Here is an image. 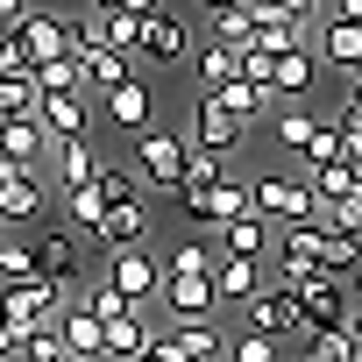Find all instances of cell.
I'll return each instance as SVG.
<instances>
[{"instance_id":"1","label":"cell","mask_w":362,"mask_h":362,"mask_svg":"<svg viewBox=\"0 0 362 362\" xmlns=\"http://www.w3.org/2000/svg\"><path fill=\"white\" fill-rule=\"evenodd\" d=\"M128 163L142 170V185H156V192H177L185 185V163H192V135H177V128H142V135H128Z\"/></svg>"},{"instance_id":"2","label":"cell","mask_w":362,"mask_h":362,"mask_svg":"<svg viewBox=\"0 0 362 362\" xmlns=\"http://www.w3.org/2000/svg\"><path fill=\"white\" fill-rule=\"evenodd\" d=\"M86 284H50V277H29V284H0V320H8L15 334H36L50 327L64 305H78Z\"/></svg>"},{"instance_id":"3","label":"cell","mask_w":362,"mask_h":362,"mask_svg":"<svg viewBox=\"0 0 362 362\" xmlns=\"http://www.w3.org/2000/svg\"><path fill=\"white\" fill-rule=\"evenodd\" d=\"M242 327L270 334L284 355H298V348H305V334H313V327H305V305H298V291H291V284H263V291L242 305Z\"/></svg>"},{"instance_id":"4","label":"cell","mask_w":362,"mask_h":362,"mask_svg":"<svg viewBox=\"0 0 362 362\" xmlns=\"http://www.w3.org/2000/svg\"><path fill=\"white\" fill-rule=\"evenodd\" d=\"M199 43H192V22L177 15V8H156V15H142V36H135V64H156V71H170V64H185Z\"/></svg>"},{"instance_id":"5","label":"cell","mask_w":362,"mask_h":362,"mask_svg":"<svg viewBox=\"0 0 362 362\" xmlns=\"http://www.w3.org/2000/svg\"><path fill=\"white\" fill-rule=\"evenodd\" d=\"M50 206H57V185H50V170H22L8 192H0V235H36L43 221H50Z\"/></svg>"},{"instance_id":"6","label":"cell","mask_w":362,"mask_h":362,"mask_svg":"<svg viewBox=\"0 0 362 362\" xmlns=\"http://www.w3.org/2000/svg\"><path fill=\"white\" fill-rule=\"evenodd\" d=\"M249 199H256V214H263L270 228H305V221H320V199H313L305 177H256Z\"/></svg>"},{"instance_id":"7","label":"cell","mask_w":362,"mask_h":362,"mask_svg":"<svg viewBox=\"0 0 362 362\" xmlns=\"http://www.w3.org/2000/svg\"><path fill=\"white\" fill-rule=\"evenodd\" d=\"M100 277H107L128 305H156V298H163V263L149 256V242H142V249H114V256L100 263Z\"/></svg>"},{"instance_id":"8","label":"cell","mask_w":362,"mask_h":362,"mask_svg":"<svg viewBox=\"0 0 362 362\" xmlns=\"http://www.w3.org/2000/svg\"><path fill=\"white\" fill-rule=\"evenodd\" d=\"M29 242H36V263H43L50 284H78V270H86V235H78L71 221H43Z\"/></svg>"},{"instance_id":"9","label":"cell","mask_w":362,"mask_h":362,"mask_svg":"<svg viewBox=\"0 0 362 362\" xmlns=\"http://www.w3.org/2000/svg\"><path fill=\"white\" fill-rule=\"evenodd\" d=\"M185 135H192V149H214V156H235L242 142H249V121L242 114H228L221 100H192V121H185Z\"/></svg>"},{"instance_id":"10","label":"cell","mask_w":362,"mask_h":362,"mask_svg":"<svg viewBox=\"0 0 362 362\" xmlns=\"http://www.w3.org/2000/svg\"><path fill=\"white\" fill-rule=\"evenodd\" d=\"M320 256H327V228L320 221H305V228H277V284H298V277H313L320 270Z\"/></svg>"},{"instance_id":"11","label":"cell","mask_w":362,"mask_h":362,"mask_svg":"<svg viewBox=\"0 0 362 362\" xmlns=\"http://www.w3.org/2000/svg\"><path fill=\"white\" fill-rule=\"evenodd\" d=\"M291 291H298V305H305V327H341V320H348V277L313 270V277H298Z\"/></svg>"},{"instance_id":"12","label":"cell","mask_w":362,"mask_h":362,"mask_svg":"<svg viewBox=\"0 0 362 362\" xmlns=\"http://www.w3.org/2000/svg\"><path fill=\"white\" fill-rule=\"evenodd\" d=\"M163 320H221V298H214V277H163V298H156Z\"/></svg>"},{"instance_id":"13","label":"cell","mask_w":362,"mask_h":362,"mask_svg":"<svg viewBox=\"0 0 362 362\" xmlns=\"http://www.w3.org/2000/svg\"><path fill=\"white\" fill-rule=\"evenodd\" d=\"M15 36H22L29 64H50V57H71V29H64V15H50V8H29V15L15 22Z\"/></svg>"},{"instance_id":"14","label":"cell","mask_w":362,"mask_h":362,"mask_svg":"<svg viewBox=\"0 0 362 362\" xmlns=\"http://www.w3.org/2000/svg\"><path fill=\"white\" fill-rule=\"evenodd\" d=\"M214 249H221V256H249V263H270V256H277V228H270L263 214H242V221L214 228Z\"/></svg>"},{"instance_id":"15","label":"cell","mask_w":362,"mask_h":362,"mask_svg":"<svg viewBox=\"0 0 362 362\" xmlns=\"http://www.w3.org/2000/svg\"><path fill=\"white\" fill-rule=\"evenodd\" d=\"M263 284H270V263H249V256H214V298H221V305H235V313H242Z\"/></svg>"},{"instance_id":"16","label":"cell","mask_w":362,"mask_h":362,"mask_svg":"<svg viewBox=\"0 0 362 362\" xmlns=\"http://www.w3.org/2000/svg\"><path fill=\"white\" fill-rule=\"evenodd\" d=\"M43 170H50V185H57V199H64V192H86L93 177H100V149H93V135H86V142H57Z\"/></svg>"},{"instance_id":"17","label":"cell","mask_w":362,"mask_h":362,"mask_svg":"<svg viewBox=\"0 0 362 362\" xmlns=\"http://www.w3.org/2000/svg\"><path fill=\"white\" fill-rule=\"evenodd\" d=\"M100 114H107L114 128H128V135H142V128H156V93H149L142 78H128V86H114V93H100Z\"/></svg>"},{"instance_id":"18","label":"cell","mask_w":362,"mask_h":362,"mask_svg":"<svg viewBox=\"0 0 362 362\" xmlns=\"http://www.w3.org/2000/svg\"><path fill=\"white\" fill-rule=\"evenodd\" d=\"M43 128H50V142H86V128H93V93H43Z\"/></svg>"},{"instance_id":"19","label":"cell","mask_w":362,"mask_h":362,"mask_svg":"<svg viewBox=\"0 0 362 362\" xmlns=\"http://www.w3.org/2000/svg\"><path fill=\"white\" fill-rule=\"evenodd\" d=\"M0 149H8L15 163H29V170H43L50 163V128H43V114H15V121H0Z\"/></svg>"},{"instance_id":"20","label":"cell","mask_w":362,"mask_h":362,"mask_svg":"<svg viewBox=\"0 0 362 362\" xmlns=\"http://www.w3.org/2000/svg\"><path fill=\"white\" fill-rule=\"evenodd\" d=\"M163 327L185 348V362H228V327L221 320H163Z\"/></svg>"},{"instance_id":"21","label":"cell","mask_w":362,"mask_h":362,"mask_svg":"<svg viewBox=\"0 0 362 362\" xmlns=\"http://www.w3.org/2000/svg\"><path fill=\"white\" fill-rule=\"evenodd\" d=\"M93 242H100V256H114V249H142V242H149V206H107Z\"/></svg>"},{"instance_id":"22","label":"cell","mask_w":362,"mask_h":362,"mask_svg":"<svg viewBox=\"0 0 362 362\" xmlns=\"http://www.w3.org/2000/svg\"><path fill=\"white\" fill-rule=\"evenodd\" d=\"M313 50H320V64H327V71H355V64H362V22H341V15H327Z\"/></svg>"},{"instance_id":"23","label":"cell","mask_w":362,"mask_h":362,"mask_svg":"<svg viewBox=\"0 0 362 362\" xmlns=\"http://www.w3.org/2000/svg\"><path fill=\"white\" fill-rule=\"evenodd\" d=\"M313 86H320V50H291V57H277V71H270V93H277V107L305 100Z\"/></svg>"},{"instance_id":"24","label":"cell","mask_w":362,"mask_h":362,"mask_svg":"<svg viewBox=\"0 0 362 362\" xmlns=\"http://www.w3.org/2000/svg\"><path fill=\"white\" fill-rule=\"evenodd\" d=\"M57 327H64V348H71V355L107 362V320H93L86 305H64V313H57Z\"/></svg>"},{"instance_id":"25","label":"cell","mask_w":362,"mask_h":362,"mask_svg":"<svg viewBox=\"0 0 362 362\" xmlns=\"http://www.w3.org/2000/svg\"><path fill=\"white\" fill-rule=\"evenodd\" d=\"M192 71H199V93H221V86H235L242 78V50H228V43H199L192 50Z\"/></svg>"},{"instance_id":"26","label":"cell","mask_w":362,"mask_h":362,"mask_svg":"<svg viewBox=\"0 0 362 362\" xmlns=\"http://www.w3.org/2000/svg\"><path fill=\"white\" fill-rule=\"evenodd\" d=\"M320 121H327V114H313L305 100H291V107H277V114H270V142H277V149H298V156H305V142L320 135Z\"/></svg>"},{"instance_id":"27","label":"cell","mask_w":362,"mask_h":362,"mask_svg":"<svg viewBox=\"0 0 362 362\" xmlns=\"http://www.w3.org/2000/svg\"><path fill=\"white\" fill-rule=\"evenodd\" d=\"M206 100H221V107H228V114H242L249 128L277 114V93H270V86H249V78H235V86H221V93H206Z\"/></svg>"},{"instance_id":"28","label":"cell","mask_w":362,"mask_h":362,"mask_svg":"<svg viewBox=\"0 0 362 362\" xmlns=\"http://www.w3.org/2000/svg\"><path fill=\"white\" fill-rule=\"evenodd\" d=\"M305 185H313V199H320V206H334V199L362 192V170H355L348 156H334V163H313V170H305Z\"/></svg>"},{"instance_id":"29","label":"cell","mask_w":362,"mask_h":362,"mask_svg":"<svg viewBox=\"0 0 362 362\" xmlns=\"http://www.w3.org/2000/svg\"><path fill=\"white\" fill-rule=\"evenodd\" d=\"M78 64H86V93H114V86L135 78V57L128 50H86Z\"/></svg>"},{"instance_id":"30","label":"cell","mask_w":362,"mask_h":362,"mask_svg":"<svg viewBox=\"0 0 362 362\" xmlns=\"http://www.w3.org/2000/svg\"><path fill=\"white\" fill-rule=\"evenodd\" d=\"M149 341H156L149 313H128V320H107V362H135V355H142Z\"/></svg>"},{"instance_id":"31","label":"cell","mask_w":362,"mask_h":362,"mask_svg":"<svg viewBox=\"0 0 362 362\" xmlns=\"http://www.w3.org/2000/svg\"><path fill=\"white\" fill-rule=\"evenodd\" d=\"M93 192H100V206H142V170L135 163H100Z\"/></svg>"},{"instance_id":"32","label":"cell","mask_w":362,"mask_h":362,"mask_svg":"<svg viewBox=\"0 0 362 362\" xmlns=\"http://www.w3.org/2000/svg\"><path fill=\"white\" fill-rule=\"evenodd\" d=\"M214 256H221V249H214L206 235H185V242L163 256V277H214Z\"/></svg>"},{"instance_id":"33","label":"cell","mask_w":362,"mask_h":362,"mask_svg":"<svg viewBox=\"0 0 362 362\" xmlns=\"http://www.w3.org/2000/svg\"><path fill=\"white\" fill-rule=\"evenodd\" d=\"M29 277H43L36 242L29 235H0V284H29Z\"/></svg>"},{"instance_id":"34","label":"cell","mask_w":362,"mask_h":362,"mask_svg":"<svg viewBox=\"0 0 362 362\" xmlns=\"http://www.w3.org/2000/svg\"><path fill=\"white\" fill-rule=\"evenodd\" d=\"M298 355H305V362H362V355H355V334H348V327H313Z\"/></svg>"},{"instance_id":"35","label":"cell","mask_w":362,"mask_h":362,"mask_svg":"<svg viewBox=\"0 0 362 362\" xmlns=\"http://www.w3.org/2000/svg\"><path fill=\"white\" fill-rule=\"evenodd\" d=\"M36 93H86V64H78V57H50V64H36Z\"/></svg>"},{"instance_id":"36","label":"cell","mask_w":362,"mask_h":362,"mask_svg":"<svg viewBox=\"0 0 362 362\" xmlns=\"http://www.w3.org/2000/svg\"><path fill=\"white\" fill-rule=\"evenodd\" d=\"M78 305H86L93 320H128V313H149V305H128V298H121L107 277H100V284H86V291H78Z\"/></svg>"},{"instance_id":"37","label":"cell","mask_w":362,"mask_h":362,"mask_svg":"<svg viewBox=\"0 0 362 362\" xmlns=\"http://www.w3.org/2000/svg\"><path fill=\"white\" fill-rule=\"evenodd\" d=\"M214 43H228V50H256V15H249V8L214 15Z\"/></svg>"},{"instance_id":"38","label":"cell","mask_w":362,"mask_h":362,"mask_svg":"<svg viewBox=\"0 0 362 362\" xmlns=\"http://www.w3.org/2000/svg\"><path fill=\"white\" fill-rule=\"evenodd\" d=\"M57 206H64V221H71V228H78L86 242L100 235V214H107V206H100V192H93V185H86V192H64Z\"/></svg>"},{"instance_id":"39","label":"cell","mask_w":362,"mask_h":362,"mask_svg":"<svg viewBox=\"0 0 362 362\" xmlns=\"http://www.w3.org/2000/svg\"><path fill=\"white\" fill-rule=\"evenodd\" d=\"M228 362H284V348H277L270 334L242 327V334H228Z\"/></svg>"},{"instance_id":"40","label":"cell","mask_w":362,"mask_h":362,"mask_svg":"<svg viewBox=\"0 0 362 362\" xmlns=\"http://www.w3.org/2000/svg\"><path fill=\"white\" fill-rule=\"evenodd\" d=\"M71 348H64V327L50 320V327H36V334H22V362H64Z\"/></svg>"},{"instance_id":"41","label":"cell","mask_w":362,"mask_h":362,"mask_svg":"<svg viewBox=\"0 0 362 362\" xmlns=\"http://www.w3.org/2000/svg\"><path fill=\"white\" fill-rule=\"evenodd\" d=\"M36 64H29V50H22V36L15 29H0V78H29Z\"/></svg>"},{"instance_id":"42","label":"cell","mask_w":362,"mask_h":362,"mask_svg":"<svg viewBox=\"0 0 362 362\" xmlns=\"http://www.w3.org/2000/svg\"><path fill=\"white\" fill-rule=\"evenodd\" d=\"M135 362H185V348L170 341V327H156V341H149V348H142Z\"/></svg>"},{"instance_id":"43","label":"cell","mask_w":362,"mask_h":362,"mask_svg":"<svg viewBox=\"0 0 362 362\" xmlns=\"http://www.w3.org/2000/svg\"><path fill=\"white\" fill-rule=\"evenodd\" d=\"M277 15H291V22H327V0H270Z\"/></svg>"},{"instance_id":"44","label":"cell","mask_w":362,"mask_h":362,"mask_svg":"<svg viewBox=\"0 0 362 362\" xmlns=\"http://www.w3.org/2000/svg\"><path fill=\"white\" fill-rule=\"evenodd\" d=\"M29 8H36V0H0V29H15V22H22Z\"/></svg>"},{"instance_id":"45","label":"cell","mask_w":362,"mask_h":362,"mask_svg":"<svg viewBox=\"0 0 362 362\" xmlns=\"http://www.w3.org/2000/svg\"><path fill=\"white\" fill-rule=\"evenodd\" d=\"M22 170H29V163H15L8 149H0V192H8V185H15V177H22Z\"/></svg>"},{"instance_id":"46","label":"cell","mask_w":362,"mask_h":362,"mask_svg":"<svg viewBox=\"0 0 362 362\" xmlns=\"http://www.w3.org/2000/svg\"><path fill=\"white\" fill-rule=\"evenodd\" d=\"M327 15H341V22H362V0H327Z\"/></svg>"},{"instance_id":"47","label":"cell","mask_w":362,"mask_h":362,"mask_svg":"<svg viewBox=\"0 0 362 362\" xmlns=\"http://www.w3.org/2000/svg\"><path fill=\"white\" fill-rule=\"evenodd\" d=\"M341 86H348V100L362 107V64H355V71H341Z\"/></svg>"},{"instance_id":"48","label":"cell","mask_w":362,"mask_h":362,"mask_svg":"<svg viewBox=\"0 0 362 362\" xmlns=\"http://www.w3.org/2000/svg\"><path fill=\"white\" fill-rule=\"evenodd\" d=\"M199 8L206 15H228V8H249V0H199Z\"/></svg>"},{"instance_id":"49","label":"cell","mask_w":362,"mask_h":362,"mask_svg":"<svg viewBox=\"0 0 362 362\" xmlns=\"http://www.w3.org/2000/svg\"><path fill=\"white\" fill-rule=\"evenodd\" d=\"M86 8H107V15H114V8H128V0H86Z\"/></svg>"},{"instance_id":"50","label":"cell","mask_w":362,"mask_h":362,"mask_svg":"<svg viewBox=\"0 0 362 362\" xmlns=\"http://www.w3.org/2000/svg\"><path fill=\"white\" fill-rule=\"evenodd\" d=\"M64 362H86V355H64Z\"/></svg>"},{"instance_id":"51","label":"cell","mask_w":362,"mask_h":362,"mask_svg":"<svg viewBox=\"0 0 362 362\" xmlns=\"http://www.w3.org/2000/svg\"><path fill=\"white\" fill-rule=\"evenodd\" d=\"M284 362H305V355H284Z\"/></svg>"}]
</instances>
